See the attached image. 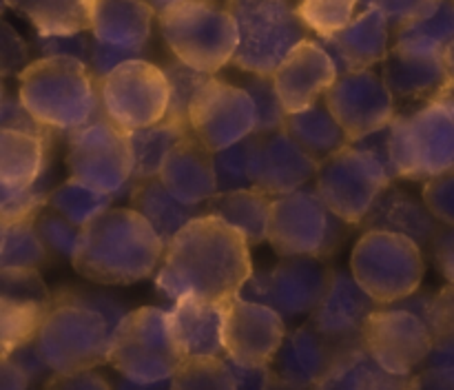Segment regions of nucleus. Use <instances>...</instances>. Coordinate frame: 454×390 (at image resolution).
Here are the masks:
<instances>
[{
    "label": "nucleus",
    "mask_w": 454,
    "mask_h": 390,
    "mask_svg": "<svg viewBox=\"0 0 454 390\" xmlns=\"http://www.w3.org/2000/svg\"><path fill=\"white\" fill-rule=\"evenodd\" d=\"M253 273L247 238L220 217L204 213L167 244L155 288L173 301L182 297L226 301L242 292Z\"/></svg>",
    "instance_id": "nucleus-1"
},
{
    "label": "nucleus",
    "mask_w": 454,
    "mask_h": 390,
    "mask_svg": "<svg viewBox=\"0 0 454 390\" xmlns=\"http://www.w3.org/2000/svg\"><path fill=\"white\" fill-rule=\"evenodd\" d=\"M167 244L133 207H111L82 226L71 257L75 273L100 286H129L151 277Z\"/></svg>",
    "instance_id": "nucleus-2"
},
{
    "label": "nucleus",
    "mask_w": 454,
    "mask_h": 390,
    "mask_svg": "<svg viewBox=\"0 0 454 390\" xmlns=\"http://www.w3.org/2000/svg\"><path fill=\"white\" fill-rule=\"evenodd\" d=\"M25 109L53 131H75L102 113L100 82L78 58H35L18 75Z\"/></svg>",
    "instance_id": "nucleus-3"
},
{
    "label": "nucleus",
    "mask_w": 454,
    "mask_h": 390,
    "mask_svg": "<svg viewBox=\"0 0 454 390\" xmlns=\"http://www.w3.org/2000/svg\"><path fill=\"white\" fill-rule=\"evenodd\" d=\"M160 34L173 58L215 75L233 65L239 34L224 0H182L158 16Z\"/></svg>",
    "instance_id": "nucleus-4"
},
{
    "label": "nucleus",
    "mask_w": 454,
    "mask_h": 390,
    "mask_svg": "<svg viewBox=\"0 0 454 390\" xmlns=\"http://www.w3.org/2000/svg\"><path fill=\"white\" fill-rule=\"evenodd\" d=\"M390 160L397 180L426 182L454 168V91L419 109L397 113L390 124Z\"/></svg>",
    "instance_id": "nucleus-5"
},
{
    "label": "nucleus",
    "mask_w": 454,
    "mask_h": 390,
    "mask_svg": "<svg viewBox=\"0 0 454 390\" xmlns=\"http://www.w3.org/2000/svg\"><path fill=\"white\" fill-rule=\"evenodd\" d=\"M114 332L105 315L56 291L35 344L51 372L93 370L109 362Z\"/></svg>",
    "instance_id": "nucleus-6"
},
{
    "label": "nucleus",
    "mask_w": 454,
    "mask_h": 390,
    "mask_svg": "<svg viewBox=\"0 0 454 390\" xmlns=\"http://www.w3.org/2000/svg\"><path fill=\"white\" fill-rule=\"evenodd\" d=\"M238 25L239 43L233 65L242 74L273 75L284 58L309 38L293 0H224Z\"/></svg>",
    "instance_id": "nucleus-7"
},
{
    "label": "nucleus",
    "mask_w": 454,
    "mask_h": 390,
    "mask_svg": "<svg viewBox=\"0 0 454 390\" xmlns=\"http://www.w3.org/2000/svg\"><path fill=\"white\" fill-rule=\"evenodd\" d=\"M350 273L380 306H393L419 291L426 273L421 246L393 230H366L350 253Z\"/></svg>",
    "instance_id": "nucleus-8"
},
{
    "label": "nucleus",
    "mask_w": 454,
    "mask_h": 390,
    "mask_svg": "<svg viewBox=\"0 0 454 390\" xmlns=\"http://www.w3.org/2000/svg\"><path fill=\"white\" fill-rule=\"evenodd\" d=\"M348 222L337 217L315 189L273 198L269 244L279 257L328 260L348 235Z\"/></svg>",
    "instance_id": "nucleus-9"
},
{
    "label": "nucleus",
    "mask_w": 454,
    "mask_h": 390,
    "mask_svg": "<svg viewBox=\"0 0 454 390\" xmlns=\"http://www.w3.org/2000/svg\"><path fill=\"white\" fill-rule=\"evenodd\" d=\"M182 359L168 324V310L142 306L129 310L115 328L109 363L124 379L140 384L168 381Z\"/></svg>",
    "instance_id": "nucleus-10"
},
{
    "label": "nucleus",
    "mask_w": 454,
    "mask_h": 390,
    "mask_svg": "<svg viewBox=\"0 0 454 390\" xmlns=\"http://www.w3.org/2000/svg\"><path fill=\"white\" fill-rule=\"evenodd\" d=\"M65 162L71 177L115 198L133 184L129 131L106 118L105 109L91 122L69 133Z\"/></svg>",
    "instance_id": "nucleus-11"
},
{
    "label": "nucleus",
    "mask_w": 454,
    "mask_h": 390,
    "mask_svg": "<svg viewBox=\"0 0 454 390\" xmlns=\"http://www.w3.org/2000/svg\"><path fill=\"white\" fill-rule=\"evenodd\" d=\"M390 184L393 177L388 168L353 142L324 160L315 176V191L319 198L350 226L362 224L372 204Z\"/></svg>",
    "instance_id": "nucleus-12"
},
{
    "label": "nucleus",
    "mask_w": 454,
    "mask_h": 390,
    "mask_svg": "<svg viewBox=\"0 0 454 390\" xmlns=\"http://www.w3.org/2000/svg\"><path fill=\"white\" fill-rule=\"evenodd\" d=\"M106 118L124 131L151 127L168 113V80L162 66L146 58L129 60L100 80Z\"/></svg>",
    "instance_id": "nucleus-13"
},
{
    "label": "nucleus",
    "mask_w": 454,
    "mask_h": 390,
    "mask_svg": "<svg viewBox=\"0 0 454 390\" xmlns=\"http://www.w3.org/2000/svg\"><path fill=\"white\" fill-rule=\"evenodd\" d=\"M333 273L319 257H282L273 269L253 273L239 295L270 306L284 319L310 317L326 297Z\"/></svg>",
    "instance_id": "nucleus-14"
},
{
    "label": "nucleus",
    "mask_w": 454,
    "mask_h": 390,
    "mask_svg": "<svg viewBox=\"0 0 454 390\" xmlns=\"http://www.w3.org/2000/svg\"><path fill=\"white\" fill-rule=\"evenodd\" d=\"M364 350L395 375L411 377L433 353V331L417 313L399 306H381L366 319Z\"/></svg>",
    "instance_id": "nucleus-15"
},
{
    "label": "nucleus",
    "mask_w": 454,
    "mask_h": 390,
    "mask_svg": "<svg viewBox=\"0 0 454 390\" xmlns=\"http://www.w3.org/2000/svg\"><path fill=\"white\" fill-rule=\"evenodd\" d=\"M189 122L193 136L217 153L257 131V109L247 89L213 75L195 96Z\"/></svg>",
    "instance_id": "nucleus-16"
},
{
    "label": "nucleus",
    "mask_w": 454,
    "mask_h": 390,
    "mask_svg": "<svg viewBox=\"0 0 454 390\" xmlns=\"http://www.w3.org/2000/svg\"><path fill=\"white\" fill-rule=\"evenodd\" d=\"M286 335V319L270 306L244 295L222 301V341L231 362L270 366Z\"/></svg>",
    "instance_id": "nucleus-17"
},
{
    "label": "nucleus",
    "mask_w": 454,
    "mask_h": 390,
    "mask_svg": "<svg viewBox=\"0 0 454 390\" xmlns=\"http://www.w3.org/2000/svg\"><path fill=\"white\" fill-rule=\"evenodd\" d=\"M324 102L350 142L390 127L397 118V100L393 91L381 74L372 69L341 74L328 89Z\"/></svg>",
    "instance_id": "nucleus-18"
},
{
    "label": "nucleus",
    "mask_w": 454,
    "mask_h": 390,
    "mask_svg": "<svg viewBox=\"0 0 454 390\" xmlns=\"http://www.w3.org/2000/svg\"><path fill=\"white\" fill-rule=\"evenodd\" d=\"M377 306L380 304L359 286L353 273L335 270L326 297L310 315L309 324L340 353H350L364 348V326Z\"/></svg>",
    "instance_id": "nucleus-19"
},
{
    "label": "nucleus",
    "mask_w": 454,
    "mask_h": 390,
    "mask_svg": "<svg viewBox=\"0 0 454 390\" xmlns=\"http://www.w3.org/2000/svg\"><path fill=\"white\" fill-rule=\"evenodd\" d=\"M340 78L335 60L319 40L297 44L273 74L275 91L286 113H297L322 100Z\"/></svg>",
    "instance_id": "nucleus-20"
},
{
    "label": "nucleus",
    "mask_w": 454,
    "mask_h": 390,
    "mask_svg": "<svg viewBox=\"0 0 454 390\" xmlns=\"http://www.w3.org/2000/svg\"><path fill=\"white\" fill-rule=\"evenodd\" d=\"M393 27L380 9H362L357 16L333 38H319L335 60L337 71L348 74L357 69H372L388 58Z\"/></svg>",
    "instance_id": "nucleus-21"
},
{
    "label": "nucleus",
    "mask_w": 454,
    "mask_h": 390,
    "mask_svg": "<svg viewBox=\"0 0 454 390\" xmlns=\"http://www.w3.org/2000/svg\"><path fill=\"white\" fill-rule=\"evenodd\" d=\"M319 162L306 153L286 131L262 133L255 189L270 198L300 191L317 176Z\"/></svg>",
    "instance_id": "nucleus-22"
},
{
    "label": "nucleus",
    "mask_w": 454,
    "mask_h": 390,
    "mask_svg": "<svg viewBox=\"0 0 454 390\" xmlns=\"http://www.w3.org/2000/svg\"><path fill=\"white\" fill-rule=\"evenodd\" d=\"M341 355L346 353H340L326 337L319 335L306 322L304 326L288 332L270 363V372L295 388H315Z\"/></svg>",
    "instance_id": "nucleus-23"
},
{
    "label": "nucleus",
    "mask_w": 454,
    "mask_h": 390,
    "mask_svg": "<svg viewBox=\"0 0 454 390\" xmlns=\"http://www.w3.org/2000/svg\"><path fill=\"white\" fill-rule=\"evenodd\" d=\"M381 78L395 100L428 102L450 91L446 62L439 53H412L393 47L381 62Z\"/></svg>",
    "instance_id": "nucleus-24"
},
{
    "label": "nucleus",
    "mask_w": 454,
    "mask_h": 390,
    "mask_svg": "<svg viewBox=\"0 0 454 390\" xmlns=\"http://www.w3.org/2000/svg\"><path fill=\"white\" fill-rule=\"evenodd\" d=\"M162 184L186 204H207L220 193L215 173V153L191 133L164 162L160 171Z\"/></svg>",
    "instance_id": "nucleus-25"
},
{
    "label": "nucleus",
    "mask_w": 454,
    "mask_h": 390,
    "mask_svg": "<svg viewBox=\"0 0 454 390\" xmlns=\"http://www.w3.org/2000/svg\"><path fill=\"white\" fill-rule=\"evenodd\" d=\"M155 18L158 13L146 0H98L91 38L145 58Z\"/></svg>",
    "instance_id": "nucleus-26"
},
{
    "label": "nucleus",
    "mask_w": 454,
    "mask_h": 390,
    "mask_svg": "<svg viewBox=\"0 0 454 390\" xmlns=\"http://www.w3.org/2000/svg\"><path fill=\"white\" fill-rule=\"evenodd\" d=\"M168 324L182 357H222V301L182 297L168 308Z\"/></svg>",
    "instance_id": "nucleus-27"
},
{
    "label": "nucleus",
    "mask_w": 454,
    "mask_h": 390,
    "mask_svg": "<svg viewBox=\"0 0 454 390\" xmlns=\"http://www.w3.org/2000/svg\"><path fill=\"white\" fill-rule=\"evenodd\" d=\"M359 226L364 230H393L415 239L421 246V244H433L434 235L442 229V222L430 213L424 198L417 199L415 195L390 184L372 204L371 213Z\"/></svg>",
    "instance_id": "nucleus-28"
},
{
    "label": "nucleus",
    "mask_w": 454,
    "mask_h": 390,
    "mask_svg": "<svg viewBox=\"0 0 454 390\" xmlns=\"http://www.w3.org/2000/svg\"><path fill=\"white\" fill-rule=\"evenodd\" d=\"M129 204L149 220L164 244L171 242L189 222L207 213V204L180 202L160 177L133 182L129 189Z\"/></svg>",
    "instance_id": "nucleus-29"
},
{
    "label": "nucleus",
    "mask_w": 454,
    "mask_h": 390,
    "mask_svg": "<svg viewBox=\"0 0 454 390\" xmlns=\"http://www.w3.org/2000/svg\"><path fill=\"white\" fill-rule=\"evenodd\" d=\"M270 207L273 198L260 189L220 191L207 202L208 215H215L238 229L251 246L269 242Z\"/></svg>",
    "instance_id": "nucleus-30"
},
{
    "label": "nucleus",
    "mask_w": 454,
    "mask_h": 390,
    "mask_svg": "<svg viewBox=\"0 0 454 390\" xmlns=\"http://www.w3.org/2000/svg\"><path fill=\"white\" fill-rule=\"evenodd\" d=\"M53 140L3 129L0 131V189H29L49 168Z\"/></svg>",
    "instance_id": "nucleus-31"
},
{
    "label": "nucleus",
    "mask_w": 454,
    "mask_h": 390,
    "mask_svg": "<svg viewBox=\"0 0 454 390\" xmlns=\"http://www.w3.org/2000/svg\"><path fill=\"white\" fill-rule=\"evenodd\" d=\"M98 0H4V7L27 18L40 35H74L91 31Z\"/></svg>",
    "instance_id": "nucleus-32"
},
{
    "label": "nucleus",
    "mask_w": 454,
    "mask_h": 390,
    "mask_svg": "<svg viewBox=\"0 0 454 390\" xmlns=\"http://www.w3.org/2000/svg\"><path fill=\"white\" fill-rule=\"evenodd\" d=\"M411 377L386 370L366 350L355 348L341 355L313 390H408Z\"/></svg>",
    "instance_id": "nucleus-33"
},
{
    "label": "nucleus",
    "mask_w": 454,
    "mask_h": 390,
    "mask_svg": "<svg viewBox=\"0 0 454 390\" xmlns=\"http://www.w3.org/2000/svg\"><path fill=\"white\" fill-rule=\"evenodd\" d=\"M191 124L176 118H164L151 127L129 131L133 153V182L158 177L171 151L191 136Z\"/></svg>",
    "instance_id": "nucleus-34"
},
{
    "label": "nucleus",
    "mask_w": 454,
    "mask_h": 390,
    "mask_svg": "<svg viewBox=\"0 0 454 390\" xmlns=\"http://www.w3.org/2000/svg\"><path fill=\"white\" fill-rule=\"evenodd\" d=\"M284 131L306 153L313 155L319 164L340 149H344L346 144H350L348 136H346L344 129L340 127V122H337L335 115L331 113V109H328L324 100L315 102L313 106L304 111L288 113L286 122H284Z\"/></svg>",
    "instance_id": "nucleus-35"
},
{
    "label": "nucleus",
    "mask_w": 454,
    "mask_h": 390,
    "mask_svg": "<svg viewBox=\"0 0 454 390\" xmlns=\"http://www.w3.org/2000/svg\"><path fill=\"white\" fill-rule=\"evenodd\" d=\"M454 43V0H439L428 16L408 22L393 34V47L412 53H439Z\"/></svg>",
    "instance_id": "nucleus-36"
},
{
    "label": "nucleus",
    "mask_w": 454,
    "mask_h": 390,
    "mask_svg": "<svg viewBox=\"0 0 454 390\" xmlns=\"http://www.w3.org/2000/svg\"><path fill=\"white\" fill-rule=\"evenodd\" d=\"M51 304L13 300L0 295V353L9 357L13 350L31 344L38 337Z\"/></svg>",
    "instance_id": "nucleus-37"
},
{
    "label": "nucleus",
    "mask_w": 454,
    "mask_h": 390,
    "mask_svg": "<svg viewBox=\"0 0 454 390\" xmlns=\"http://www.w3.org/2000/svg\"><path fill=\"white\" fill-rule=\"evenodd\" d=\"M114 199L115 195L102 193V191L91 189L75 177H69L62 184L53 186L51 195H49V207L82 229L89 222L96 220L100 213L111 208Z\"/></svg>",
    "instance_id": "nucleus-38"
},
{
    "label": "nucleus",
    "mask_w": 454,
    "mask_h": 390,
    "mask_svg": "<svg viewBox=\"0 0 454 390\" xmlns=\"http://www.w3.org/2000/svg\"><path fill=\"white\" fill-rule=\"evenodd\" d=\"M262 133L244 137L238 144L222 149L215 153V173L220 191L253 189L260 167Z\"/></svg>",
    "instance_id": "nucleus-39"
},
{
    "label": "nucleus",
    "mask_w": 454,
    "mask_h": 390,
    "mask_svg": "<svg viewBox=\"0 0 454 390\" xmlns=\"http://www.w3.org/2000/svg\"><path fill=\"white\" fill-rule=\"evenodd\" d=\"M0 270L4 269H35L47 261V244L35 229V220L0 224Z\"/></svg>",
    "instance_id": "nucleus-40"
},
{
    "label": "nucleus",
    "mask_w": 454,
    "mask_h": 390,
    "mask_svg": "<svg viewBox=\"0 0 454 390\" xmlns=\"http://www.w3.org/2000/svg\"><path fill=\"white\" fill-rule=\"evenodd\" d=\"M171 390H238L229 359L186 357L171 377Z\"/></svg>",
    "instance_id": "nucleus-41"
},
{
    "label": "nucleus",
    "mask_w": 454,
    "mask_h": 390,
    "mask_svg": "<svg viewBox=\"0 0 454 390\" xmlns=\"http://www.w3.org/2000/svg\"><path fill=\"white\" fill-rule=\"evenodd\" d=\"M428 326L434 346L426 366H454V284H448L434 295Z\"/></svg>",
    "instance_id": "nucleus-42"
},
{
    "label": "nucleus",
    "mask_w": 454,
    "mask_h": 390,
    "mask_svg": "<svg viewBox=\"0 0 454 390\" xmlns=\"http://www.w3.org/2000/svg\"><path fill=\"white\" fill-rule=\"evenodd\" d=\"M162 69L168 80L167 118H176V120H182V122H189V111H191V105H193L195 96H198L200 89H202L213 75L193 69V66L184 65V62H180L177 58L168 60Z\"/></svg>",
    "instance_id": "nucleus-43"
},
{
    "label": "nucleus",
    "mask_w": 454,
    "mask_h": 390,
    "mask_svg": "<svg viewBox=\"0 0 454 390\" xmlns=\"http://www.w3.org/2000/svg\"><path fill=\"white\" fill-rule=\"evenodd\" d=\"M51 191V168H47L29 189H0V224L35 220L49 204Z\"/></svg>",
    "instance_id": "nucleus-44"
},
{
    "label": "nucleus",
    "mask_w": 454,
    "mask_h": 390,
    "mask_svg": "<svg viewBox=\"0 0 454 390\" xmlns=\"http://www.w3.org/2000/svg\"><path fill=\"white\" fill-rule=\"evenodd\" d=\"M297 9L317 38H333L357 16L359 0H300Z\"/></svg>",
    "instance_id": "nucleus-45"
},
{
    "label": "nucleus",
    "mask_w": 454,
    "mask_h": 390,
    "mask_svg": "<svg viewBox=\"0 0 454 390\" xmlns=\"http://www.w3.org/2000/svg\"><path fill=\"white\" fill-rule=\"evenodd\" d=\"M239 87L251 93L257 109V131L255 133H275L282 131L286 122V111H284L282 100L275 91L273 75H255L247 74Z\"/></svg>",
    "instance_id": "nucleus-46"
},
{
    "label": "nucleus",
    "mask_w": 454,
    "mask_h": 390,
    "mask_svg": "<svg viewBox=\"0 0 454 390\" xmlns=\"http://www.w3.org/2000/svg\"><path fill=\"white\" fill-rule=\"evenodd\" d=\"M35 229H38L40 238L44 239L47 248H51L53 253L69 257V260L75 255V248H78L82 229L75 226L74 222L67 220V217L60 215L58 211H53L49 204L40 211V215L35 217Z\"/></svg>",
    "instance_id": "nucleus-47"
},
{
    "label": "nucleus",
    "mask_w": 454,
    "mask_h": 390,
    "mask_svg": "<svg viewBox=\"0 0 454 390\" xmlns=\"http://www.w3.org/2000/svg\"><path fill=\"white\" fill-rule=\"evenodd\" d=\"M0 286H3V297L53 304V295L49 292L47 284L43 282V277H40L35 269L0 270Z\"/></svg>",
    "instance_id": "nucleus-48"
},
{
    "label": "nucleus",
    "mask_w": 454,
    "mask_h": 390,
    "mask_svg": "<svg viewBox=\"0 0 454 390\" xmlns=\"http://www.w3.org/2000/svg\"><path fill=\"white\" fill-rule=\"evenodd\" d=\"M421 198L442 224L454 226V168L426 180Z\"/></svg>",
    "instance_id": "nucleus-49"
},
{
    "label": "nucleus",
    "mask_w": 454,
    "mask_h": 390,
    "mask_svg": "<svg viewBox=\"0 0 454 390\" xmlns=\"http://www.w3.org/2000/svg\"><path fill=\"white\" fill-rule=\"evenodd\" d=\"M437 4L439 0H359L362 9H380L388 18L393 34L408 22L428 16Z\"/></svg>",
    "instance_id": "nucleus-50"
},
{
    "label": "nucleus",
    "mask_w": 454,
    "mask_h": 390,
    "mask_svg": "<svg viewBox=\"0 0 454 390\" xmlns=\"http://www.w3.org/2000/svg\"><path fill=\"white\" fill-rule=\"evenodd\" d=\"M35 49L40 58H78L87 62L91 56V31L74 35H40L35 34Z\"/></svg>",
    "instance_id": "nucleus-51"
},
{
    "label": "nucleus",
    "mask_w": 454,
    "mask_h": 390,
    "mask_svg": "<svg viewBox=\"0 0 454 390\" xmlns=\"http://www.w3.org/2000/svg\"><path fill=\"white\" fill-rule=\"evenodd\" d=\"M0 127L13 129V131L29 133V136H38V137H43V140H53V129H49L47 124H43L40 120H35L34 115L25 109V105L20 102V98L9 96L7 89L3 91Z\"/></svg>",
    "instance_id": "nucleus-52"
},
{
    "label": "nucleus",
    "mask_w": 454,
    "mask_h": 390,
    "mask_svg": "<svg viewBox=\"0 0 454 390\" xmlns=\"http://www.w3.org/2000/svg\"><path fill=\"white\" fill-rule=\"evenodd\" d=\"M29 65V47L20 38V34L3 20L0 22V74L3 78H12V75L18 78Z\"/></svg>",
    "instance_id": "nucleus-53"
},
{
    "label": "nucleus",
    "mask_w": 454,
    "mask_h": 390,
    "mask_svg": "<svg viewBox=\"0 0 454 390\" xmlns=\"http://www.w3.org/2000/svg\"><path fill=\"white\" fill-rule=\"evenodd\" d=\"M60 291L65 292V295L74 297V300L96 308L98 313H102L106 319H109V324L114 328H118V324L122 322L124 315L129 313L127 306H124L118 297L111 295V292L96 291V288H78V286H67V288H60Z\"/></svg>",
    "instance_id": "nucleus-54"
},
{
    "label": "nucleus",
    "mask_w": 454,
    "mask_h": 390,
    "mask_svg": "<svg viewBox=\"0 0 454 390\" xmlns=\"http://www.w3.org/2000/svg\"><path fill=\"white\" fill-rule=\"evenodd\" d=\"M137 53L133 51H124V49H115L109 47V44H102L98 40L91 38V56H89V69L91 74L96 75V80H105L111 71L118 69L120 65L129 60H137Z\"/></svg>",
    "instance_id": "nucleus-55"
},
{
    "label": "nucleus",
    "mask_w": 454,
    "mask_h": 390,
    "mask_svg": "<svg viewBox=\"0 0 454 390\" xmlns=\"http://www.w3.org/2000/svg\"><path fill=\"white\" fill-rule=\"evenodd\" d=\"M43 390H111V384L96 370L53 372Z\"/></svg>",
    "instance_id": "nucleus-56"
},
{
    "label": "nucleus",
    "mask_w": 454,
    "mask_h": 390,
    "mask_svg": "<svg viewBox=\"0 0 454 390\" xmlns=\"http://www.w3.org/2000/svg\"><path fill=\"white\" fill-rule=\"evenodd\" d=\"M430 248L439 273L448 279V284H454V226L443 224L434 235Z\"/></svg>",
    "instance_id": "nucleus-57"
},
{
    "label": "nucleus",
    "mask_w": 454,
    "mask_h": 390,
    "mask_svg": "<svg viewBox=\"0 0 454 390\" xmlns=\"http://www.w3.org/2000/svg\"><path fill=\"white\" fill-rule=\"evenodd\" d=\"M408 390H454V366H426L411 377Z\"/></svg>",
    "instance_id": "nucleus-58"
},
{
    "label": "nucleus",
    "mask_w": 454,
    "mask_h": 390,
    "mask_svg": "<svg viewBox=\"0 0 454 390\" xmlns=\"http://www.w3.org/2000/svg\"><path fill=\"white\" fill-rule=\"evenodd\" d=\"M231 370H233L235 381H238V390H266L270 379V366L255 368V366H242V363L231 362Z\"/></svg>",
    "instance_id": "nucleus-59"
},
{
    "label": "nucleus",
    "mask_w": 454,
    "mask_h": 390,
    "mask_svg": "<svg viewBox=\"0 0 454 390\" xmlns=\"http://www.w3.org/2000/svg\"><path fill=\"white\" fill-rule=\"evenodd\" d=\"M31 377L12 357H3L0 363V390H27Z\"/></svg>",
    "instance_id": "nucleus-60"
},
{
    "label": "nucleus",
    "mask_w": 454,
    "mask_h": 390,
    "mask_svg": "<svg viewBox=\"0 0 454 390\" xmlns=\"http://www.w3.org/2000/svg\"><path fill=\"white\" fill-rule=\"evenodd\" d=\"M115 390H171V379L158 381V384H140V381H131L122 377V381H120Z\"/></svg>",
    "instance_id": "nucleus-61"
},
{
    "label": "nucleus",
    "mask_w": 454,
    "mask_h": 390,
    "mask_svg": "<svg viewBox=\"0 0 454 390\" xmlns=\"http://www.w3.org/2000/svg\"><path fill=\"white\" fill-rule=\"evenodd\" d=\"M443 62H446V69H448V78H450V87L454 91V43H450L443 51Z\"/></svg>",
    "instance_id": "nucleus-62"
},
{
    "label": "nucleus",
    "mask_w": 454,
    "mask_h": 390,
    "mask_svg": "<svg viewBox=\"0 0 454 390\" xmlns=\"http://www.w3.org/2000/svg\"><path fill=\"white\" fill-rule=\"evenodd\" d=\"M266 390H313V388H295V386L286 384V381L278 379V377L270 372V379H269V386H266Z\"/></svg>",
    "instance_id": "nucleus-63"
},
{
    "label": "nucleus",
    "mask_w": 454,
    "mask_h": 390,
    "mask_svg": "<svg viewBox=\"0 0 454 390\" xmlns=\"http://www.w3.org/2000/svg\"><path fill=\"white\" fill-rule=\"evenodd\" d=\"M146 3L151 4V7L155 9V13H162L164 9H168V7H173V4H177V3H182V0H146Z\"/></svg>",
    "instance_id": "nucleus-64"
}]
</instances>
